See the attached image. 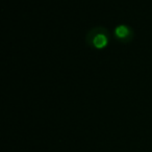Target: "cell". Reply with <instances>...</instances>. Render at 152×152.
Masks as SVG:
<instances>
[{
    "instance_id": "obj_1",
    "label": "cell",
    "mask_w": 152,
    "mask_h": 152,
    "mask_svg": "<svg viewBox=\"0 0 152 152\" xmlns=\"http://www.w3.org/2000/svg\"><path fill=\"white\" fill-rule=\"evenodd\" d=\"M88 45L94 49H103L108 45L110 42V34L108 30L103 26H96L92 28L86 37Z\"/></svg>"
},
{
    "instance_id": "obj_2",
    "label": "cell",
    "mask_w": 152,
    "mask_h": 152,
    "mask_svg": "<svg viewBox=\"0 0 152 152\" xmlns=\"http://www.w3.org/2000/svg\"><path fill=\"white\" fill-rule=\"evenodd\" d=\"M115 38L121 43H129L133 39V31L128 25L125 24H120V25L116 26L114 30Z\"/></svg>"
}]
</instances>
